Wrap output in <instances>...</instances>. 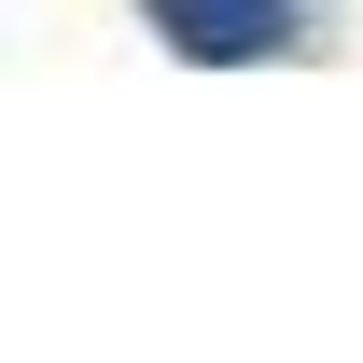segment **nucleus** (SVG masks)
<instances>
[{
	"label": "nucleus",
	"instance_id": "1",
	"mask_svg": "<svg viewBox=\"0 0 363 363\" xmlns=\"http://www.w3.org/2000/svg\"><path fill=\"white\" fill-rule=\"evenodd\" d=\"M154 43L196 56V70H252V56H294V0H140Z\"/></svg>",
	"mask_w": 363,
	"mask_h": 363
}]
</instances>
